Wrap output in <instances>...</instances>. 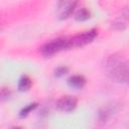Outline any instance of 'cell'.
I'll use <instances>...</instances> for the list:
<instances>
[{
  "label": "cell",
  "instance_id": "52a82bcc",
  "mask_svg": "<svg viewBox=\"0 0 129 129\" xmlns=\"http://www.w3.org/2000/svg\"><path fill=\"white\" fill-rule=\"evenodd\" d=\"M31 86H32V81L27 75H23L20 77L17 84V88L20 92H27L31 88Z\"/></svg>",
  "mask_w": 129,
  "mask_h": 129
},
{
  "label": "cell",
  "instance_id": "7a4b0ae2",
  "mask_svg": "<svg viewBox=\"0 0 129 129\" xmlns=\"http://www.w3.org/2000/svg\"><path fill=\"white\" fill-rule=\"evenodd\" d=\"M72 47H73V45H72L71 37L61 36V37L50 39V40L46 41L45 43H43L39 47V51L43 56L50 57L59 51L67 50Z\"/></svg>",
  "mask_w": 129,
  "mask_h": 129
},
{
  "label": "cell",
  "instance_id": "8fae6325",
  "mask_svg": "<svg viewBox=\"0 0 129 129\" xmlns=\"http://www.w3.org/2000/svg\"><path fill=\"white\" fill-rule=\"evenodd\" d=\"M113 28L115 29H118V30H123L126 28V21L121 17V19H117L115 20L114 22H112V25H111Z\"/></svg>",
  "mask_w": 129,
  "mask_h": 129
},
{
  "label": "cell",
  "instance_id": "ba28073f",
  "mask_svg": "<svg viewBox=\"0 0 129 129\" xmlns=\"http://www.w3.org/2000/svg\"><path fill=\"white\" fill-rule=\"evenodd\" d=\"M90 18H91V11L86 7H82L78 9L77 12L75 13V19L77 21H86L89 20Z\"/></svg>",
  "mask_w": 129,
  "mask_h": 129
},
{
  "label": "cell",
  "instance_id": "6da1fadb",
  "mask_svg": "<svg viewBox=\"0 0 129 129\" xmlns=\"http://www.w3.org/2000/svg\"><path fill=\"white\" fill-rule=\"evenodd\" d=\"M104 68L108 77L113 81L129 84V60L124 59L120 53L109 55L104 62Z\"/></svg>",
  "mask_w": 129,
  "mask_h": 129
},
{
  "label": "cell",
  "instance_id": "8992f818",
  "mask_svg": "<svg viewBox=\"0 0 129 129\" xmlns=\"http://www.w3.org/2000/svg\"><path fill=\"white\" fill-rule=\"evenodd\" d=\"M67 84L72 89L81 90L86 86L87 80L83 75H73L67 80Z\"/></svg>",
  "mask_w": 129,
  "mask_h": 129
},
{
  "label": "cell",
  "instance_id": "7c38bea8",
  "mask_svg": "<svg viewBox=\"0 0 129 129\" xmlns=\"http://www.w3.org/2000/svg\"><path fill=\"white\" fill-rule=\"evenodd\" d=\"M11 96V92L10 90H8L7 88H3L1 90V100L2 101H5V100H8Z\"/></svg>",
  "mask_w": 129,
  "mask_h": 129
},
{
  "label": "cell",
  "instance_id": "30bf717a",
  "mask_svg": "<svg viewBox=\"0 0 129 129\" xmlns=\"http://www.w3.org/2000/svg\"><path fill=\"white\" fill-rule=\"evenodd\" d=\"M68 73H69V68L66 66H59V67L55 68L53 71V75L55 78H61L64 75H67Z\"/></svg>",
  "mask_w": 129,
  "mask_h": 129
},
{
  "label": "cell",
  "instance_id": "9c48e42d",
  "mask_svg": "<svg viewBox=\"0 0 129 129\" xmlns=\"http://www.w3.org/2000/svg\"><path fill=\"white\" fill-rule=\"evenodd\" d=\"M37 106H38V104H37L36 102H33V103H30V104L26 105L25 107H23V108L19 111V117H20V118H25V117H27L28 114H29L31 111H33Z\"/></svg>",
  "mask_w": 129,
  "mask_h": 129
},
{
  "label": "cell",
  "instance_id": "4fadbf2b",
  "mask_svg": "<svg viewBox=\"0 0 129 129\" xmlns=\"http://www.w3.org/2000/svg\"><path fill=\"white\" fill-rule=\"evenodd\" d=\"M121 17L125 20V21H129V6H125L122 8L121 10Z\"/></svg>",
  "mask_w": 129,
  "mask_h": 129
},
{
  "label": "cell",
  "instance_id": "5b68a950",
  "mask_svg": "<svg viewBox=\"0 0 129 129\" xmlns=\"http://www.w3.org/2000/svg\"><path fill=\"white\" fill-rule=\"evenodd\" d=\"M77 4H78V2H76V1H60V2H58L57 6H56L58 18L60 20L69 18L73 14Z\"/></svg>",
  "mask_w": 129,
  "mask_h": 129
},
{
  "label": "cell",
  "instance_id": "277c9868",
  "mask_svg": "<svg viewBox=\"0 0 129 129\" xmlns=\"http://www.w3.org/2000/svg\"><path fill=\"white\" fill-rule=\"evenodd\" d=\"M78 105V100L75 96H71V95H67V96H62L61 98H59L56 101L55 107L58 111L60 112H64V113H69L72 112L76 109Z\"/></svg>",
  "mask_w": 129,
  "mask_h": 129
},
{
  "label": "cell",
  "instance_id": "5bb4252c",
  "mask_svg": "<svg viewBox=\"0 0 129 129\" xmlns=\"http://www.w3.org/2000/svg\"><path fill=\"white\" fill-rule=\"evenodd\" d=\"M10 129H23V128L20 127V126H13V127H11Z\"/></svg>",
  "mask_w": 129,
  "mask_h": 129
},
{
  "label": "cell",
  "instance_id": "3957f363",
  "mask_svg": "<svg viewBox=\"0 0 129 129\" xmlns=\"http://www.w3.org/2000/svg\"><path fill=\"white\" fill-rule=\"evenodd\" d=\"M97 36H98V30L96 28H92L82 33H78L75 36L71 37L72 45L73 47H83L94 41Z\"/></svg>",
  "mask_w": 129,
  "mask_h": 129
}]
</instances>
